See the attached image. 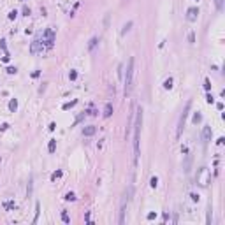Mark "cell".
I'll use <instances>...</instances> for the list:
<instances>
[{
  "mask_svg": "<svg viewBox=\"0 0 225 225\" xmlns=\"http://www.w3.org/2000/svg\"><path fill=\"white\" fill-rule=\"evenodd\" d=\"M164 88H165V90H171V88H172V79H171V77L164 81Z\"/></svg>",
  "mask_w": 225,
  "mask_h": 225,
  "instance_id": "obj_14",
  "label": "cell"
},
{
  "mask_svg": "<svg viewBox=\"0 0 225 225\" xmlns=\"http://www.w3.org/2000/svg\"><path fill=\"white\" fill-rule=\"evenodd\" d=\"M111 114H112V106H111V104H106V107H104V116H106V118H109Z\"/></svg>",
  "mask_w": 225,
  "mask_h": 225,
  "instance_id": "obj_10",
  "label": "cell"
},
{
  "mask_svg": "<svg viewBox=\"0 0 225 225\" xmlns=\"http://www.w3.org/2000/svg\"><path fill=\"white\" fill-rule=\"evenodd\" d=\"M32 181H34V179L30 178V181H28V188H26V195H28V197L32 195Z\"/></svg>",
  "mask_w": 225,
  "mask_h": 225,
  "instance_id": "obj_18",
  "label": "cell"
},
{
  "mask_svg": "<svg viewBox=\"0 0 225 225\" xmlns=\"http://www.w3.org/2000/svg\"><path fill=\"white\" fill-rule=\"evenodd\" d=\"M56 178H62V171H56V172H53V174H51V179H53V181H55Z\"/></svg>",
  "mask_w": 225,
  "mask_h": 225,
  "instance_id": "obj_20",
  "label": "cell"
},
{
  "mask_svg": "<svg viewBox=\"0 0 225 225\" xmlns=\"http://www.w3.org/2000/svg\"><path fill=\"white\" fill-rule=\"evenodd\" d=\"M76 104H77V100H72V102H67V104H63V109L67 111V109H71V107H74Z\"/></svg>",
  "mask_w": 225,
  "mask_h": 225,
  "instance_id": "obj_15",
  "label": "cell"
},
{
  "mask_svg": "<svg viewBox=\"0 0 225 225\" xmlns=\"http://www.w3.org/2000/svg\"><path fill=\"white\" fill-rule=\"evenodd\" d=\"M150 185H151V187H153V188H155V187H157V185H158V178H157V176H153V178H151V179H150Z\"/></svg>",
  "mask_w": 225,
  "mask_h": 225,
  "instance_id": "obj_16",
  "label": "cell"
},
{
  "mask_svg": "<svg viewBox=\"0 0 225 225\" xmlns=\"http://www.w3.org/2000/svg\"><path fill=\"white\" fill-rule=\"evenodd\" d=\"M130 26H132V21H129V23H127V25L123 26V30H121V34H127V32L130 30Z\"/></svg>",
  "mask_w": 225,
  "mask_h": 225,
  "instance_id": "obj_19",
  "label": "cell"
},
{
  "mask_svg": "<svg viewBox=\"0 0 225 225\" xmlns=\"http://www.w3.org/2000/svg\"><path fill=\"white\" fill-rule=\"evenodd\" d=\"M190 197H192V201H195V202H197V201H199V195H197V193H192V195H190Z\"/></svg>",
  "mask_w": 225,
  "mask_h": 225,
  "instance_id": "obj_28",
  "label": "cell"
},
{
  "mask_svg": "<svg viewBox=\"0 0 225 225\" xmlns=\"http://www.w3.org/2000/svg\"><path fill=\"white\" fill-rule=\"evenodd\" d=\"M190 102H187V106H185V109L181 112V116H179V123H178V130H176V135L178 137H181V132H183V127H185V121H187V116H188V111H190Z\"/></svg>",
  "mask_w": 225,
  "mask_h": 225,
  "instance_id": "obj_4",
  "label": "cell"
},
{
  "mask_svg": "<svg viewBox=\"0 0 225 225\" xmlns=\"http://www.w3.org/2000/svg\"><path fill=\"white\" fill-rule=\"evenodd\" d=\"M16 14H18L16 11H11V12H9V19H14L16 18Z\"/></svg>",
  "mask_w": 225,
  "mask_h": 225,
  "instance_id": "obj_24",
  "label": "cell"
},
{
  "mask_svg": "<svg viewBox=\"0 0 225 225\" xmlns=\"http://www.w3.org/2000/svg\"><path fill=\"white\" fill-rule=\"evenodd\" d=\"M95 130H97V129H95L93 125H88V127H85V129H83V135L90 137V135H93V134H95Z\"/></svg>",
  "mask_w": 225,
  "mask_h": 225,
  "instance_id": "obj_9",
  "label": "cell"
},
{
  "mask_svg": "<svg viewBox=\"0 0 225 225\" xmlns=\"http://www.w3.org/2000/svg\"><path fill=\"white\" fill-rule=\"evenodd\" d=\"M201 120H202V116H201L199 112H195V114H193V123H199Z\"/></svg>",
  "mask_w": 225,
  "mask_h": 225,
  "instance_id": "obj_21",
  "label": "cell"
},
{
  "mask_svg": "<svg viewBox=\"0 0 225 225\" xmlns=\"http://www.w3.org/2000/svg\"><path fill=\"white\" fill-rule=\"evenodd\" d=\"M97 42H99V37H93L90 40V44H88V51H93L95 46H97Z\"/></svg>",
  "mask_w": 225,
  "mask_h": 225,
  "instance_id": "obj_11",
  "label": "cell"
},
{
  "mask_svg": "<svg viewBox=\"0 0 225 225\" xmlns=\"http://www.w3.org/2000/svg\"><path fill=\"white\" fill-rule=\"evenodd\" d=\"M23 14H25V16H28V14H30V9H28V7H25V9H23Z\"/></svg>",
  "mask_w": 225,
  "mask_h": 225,
  "instance_id": "obj_30",
  "label": "cell"
},
{
  "mask_svg": "<svg viewBox=\"0 0 225 225\" xmlns=\"http://www.w3.org/2000/svg\"><path fill=\"white\" fill-rule=\"evenodd\" d=\"M215 4H216V9H218V11L224 9V0H215Z\"/></svg>",
  "mask_w": 225,
  "mask_h": 225,
  "instance_id": "obj_17",
  "label": "cell"
},
{
  "mask_svg": "<svg viewBox=\"0 0 225 225\" xmlns=\"http://www.w3.org/2000/svg\"><path fill=\"white\" fill-rule=\"evenodd\" d=\"M209 179H211V172H209V169H207V167H201L199 171H197L195 181H197V183H199L201 187H207Z\"/></svg>",
  "mask_w": 225,
  "mask_h": 225,
  "instance_id": "obj_3",
  "label": "cell"
},
{
  "mask_svg": "<svg viewBox=\"0 0 225 225\" xmlns=\"http://www.w3.org/2000/svg\"><path fill=\"white\" fill-rule=\"evenodd\" d=\"M7 72H9V74H16V69H14V67H9Z\"/></svg>",
  "mask_w": 225,
  "mask_h": 225,
  "instance_id": "obj_27",
  "label": "cell"
},
{
  "mask_svg": "<svg viewBox=\"0 0 225 225\" xmlns=\"http://www.w3.org/2000/svg\"><path fill=\"white\" fill-rule=\"evenodd\" d=\"M9 109H11V111H16V109H18V100H16V99H12V100L9 102Z\"/></svg>",
  "mask_w": 225,
  "mask_h": 225,
  "instance_id": "obj_12",
  "label": "cell"
},
{
  "mask_svg": "<svg viewBox=\"0 0 225 225\" xmlns=\"http://www.w3.org/2000/svg\"><path fill=\"white\" fill-rule=\"evenodd\" d=\"M69 77H71V79H76V77H77V72H76V71H72V72L69 74Z\"/></svg>",
  "mask_w": 225,
  "mask_h": 225,
  "instance_id": "obj_26",
  "label": "cell"
},
{
  "mask_svg": "<svg viewBox=\"0 0 225 225\" xmlns=\"http://www.w3.org/2000/svg\"><path fill=\"white\" fill-rule=\"evenodd\" d=\"M211 134H213V132H211V127H204V129H202V141H204V143H209V141H211Z\"/></svg>",
  "mask_w": 225,
  "mask_h": 225,
  "instance_id": "obj_8",
  "label": "cell"
},
{
  "mask_svg": "<svg viewBox=\"0 0 225 225\" xmlns=\"http://www.w3.org/2000/svg\"><path fill=\"white\" fill-rule=\"evenodd\" d=\"M55 148H56V141L55 139H51V141H49V146H48L49 153H55Z\"/></svg>",
  "mask_w": 225,
  "mask_h": 225,
  "instance_id": "obj_13",
  "label": "cell"
},
{
  "mask_svg": "<svg viewBox=\"0 0 225 225\" xmlns=\"http://www.w3.org/2000/svg\"><path fill=\"white\" fill-rule=\"evenodd\" d=\"M132 79H134V58L129 60L127 71H125V95H129L132 92Z\"/></svg>",
  "mask_w": 225,
  "mask_h": 225,
  "instance_id": "obj_2",
  "label": "cell"
},
{
  "mask_svg": "<svg viewBox=\"0 0 225 225\" xmlns=\"http://www.w3.org/2000/svg\"><path fill=\"white\" fill-rule=\"evenodd\" d=\"M7 127H9V125H7V123H2V125H0V130H5V129H7Z\"/></svg>",
  "mask_w": 225,
  "mask_h": 225,
  "instance_id": "obj_31",
  "label": "cell"
},
{
  "mask_svg": "<svg viewBox=\"0 0 225 225\" xmlns=\"http://www.w3.org/2000/svg\"><path fill=\"white\" fill-rule=\"evenodd\" d=\"M197 16H199V9H197V7H190L187 11V19L188 21H195Z\"/></svg>",
  "mask_w": 225,
  "mask_h": 225,
  "instance_id": "obj_7",
  "label": "cell"
},
{
  "mask_svg": "<svg viewBox=\"0 0 225 225\" xmlns=\"http://www.w3.org/2000/svg\"><path fill=\"white\" fill-rule=\"evenodd\" d=\"M207 102H209V104H213V100H215V99H213V97H211V93H207V99H206Z\"/></svg>",
  "mask_w": 225,
  "mask_h": 225,
  "instance_id": "obj_29",
  "label": "cell"
},
{
  "mask_svg": "<svg viewBox=\"0 0 225 225\" xmlns=\"http://www.w3.org/2000/svg\"><path fill=\"white\" fill-rule=\"evenodd\" d=\"M65 199H67V201H74V199H76V195L72 193V192H69V193L65 195Z\"/></svg>",
  "mask_w": 225,
  "mask_h": 225,
  "instance_id": "obj_22",
  "label": "cell"
},
{
  "mask_svg": "<svg viewBox=\"0 0 225 225\" xmlns=\"http://www.w3.org/2000/svg\"><path fill=\"white\" fill-rule=\"evenodd\" d=\"M42 49H44V42H42V40H34L32 46H30V53H32V55L42 53Z\"/></svg>",
  "mask_w": 225,
  "mask_h": 225,
  "instance_id": "obj_6",
  "label": "cell"
},
{
  "mask_svg": "<svg viewBox=\"0 0 225 225\" xmlns=\"http://www.w3.org/2000/svg\"><path fill=\"white\" fill-rule=\"evenodd\" d=\"M141 127H143V109L137 107L135 114V123H134V164L139 160V148H141Z\"/></svg>",
  "mask_w": 225,
  "mask_h": 225,
  "instance_id": "obj_1",
  "label": "cell"
},
{
  "mask_svg": "<svg viewBox=\"0 0 225 225\" xmlns=\"http://www.w3.org/2000/svg\"><path fill=\"white\" fill-rule=\"evenodd\" d=\"M204 88H206V90H209V88H211V83H209V79H206V81H204Z\"/></svg>",
  "mask_w": 225,
  "mask_h": 225,
  "instance_id": "obj_25",
  "label": "cell"
},
{
  "mask_svg": "<svg viewBox=\"0 0 225 225\" xmlns=\"http://www.w3.org/2000/svg\"><path fill=\"white\" fill-rule=\"evenodd\" d=\"M42 42H46V46L48 48H51L53 46V42H55V34H53V30L51 28H48L46 32H44V40Z\"/></svg>",
  "mask_w": 225,
  "mask_h": 225,
  "instance_id": "obj_5",
  "label": "cell"
},
{
  "mask_svg": "<svg viewBox=\"0 0 225 225\" xmlns=\"http://www.w3.org/2000/svg\"><path fill=\"white\" fill-rule=\"evenodd\" d=\"M62 220H63L65 224H69V222H71V220H69V215H67V213H62Z\"/></svg>",
  "mask_w": 225,
  "mask_h": 225,
  "instance_id": "obj_23",
  "label": "cell"
}]
</instances>
